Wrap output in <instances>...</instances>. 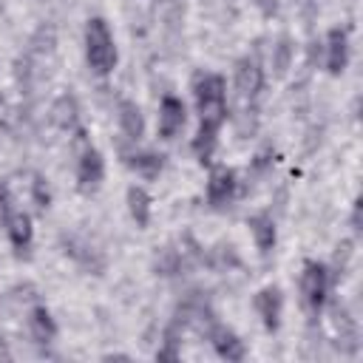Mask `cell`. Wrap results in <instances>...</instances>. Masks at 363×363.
<instances>
[{"mask_svg":"<svg viewBox=\"0 0 363 363\" xmlns=\"http://www.w3.org/2000/svg\"><path fill=\"white\" fill-rule=\"evenodd\" d=\"M193 102L199 111V125L218 128L227 122V79L216 71H199L190 82Z\"/></svg>","mask_w":363,"mask_h":363,"instance_id":"cell-1","label":"cell"},{"mask_svg":"<svg viewBox=\"0 0 363 363\" xmlns=\"http://www.w3.org/2000/svg\"><path fill=\"white\" fill-rule=\"evenodd\" d=\"M82 45H85V62L96 77L113 74V68L119 62V48H116V40H113L105 17H88L85 20Z\"/></svg>","mask_w":363,"mask_h":363,"instance_id":"cell-2","label":"cell"},{"mask_svg":"<svg viewBox=\"0 0 363 363\" xmlns=\"http://www.w3.org/2000/svg\"><path fill=\"white\" fill-rule=\"evenodd\" d=\"M298 286H301L303 309L312 318H320V312L329 303V292H332V269L323 261H318V258H306L303 267H301Z\"/></svg>","mask_w":363,"mask_h":363,"instance_id":"cell-3","label":"cell"},{"mask_svg":"<svg viewBox=\"0 0 363 363\" xmlns=\"http://www.w3.org/2000/svg\"><path fill=\"white\" fill-rule=\"evenodd\" d=\"M238 173L230 164H210L207 170V204L210 210H227L238 199Z\"/></svg>","mask_w":363,"mask_h":363,"instance_id":"cell-4","label":"cell"},{"mask_svg":"<svg viewBox=\"0 0 363 363\" xmlns=\"http://www.w3.org/2000/svg\"><path fill=\"white\" fill-rule=\"evenodd\" d=\"M105 182V156L99 147H94L91 142L79 150V159H77V187L91 196L102 187Z\"/></svg>","mask_w":363,"mask_h":363,"instance_id":"cell-5","label":"cell"},{"mask_svg":"<svg viewBox=\"0 0 363 363\" xmlns=\"http://www.w3.org/2000/svg\"><path fill=\"white\" fill-rule=\"evenodd\" d=\"M233 88L244 102H255L264 91V68L255 57H241L235 60L233 68Z\"/></svg>","mask_w":363,"mask_h":363,"instance_id":"cell-6","label":"cell"},{"mask_svg":"<svg viewBox=\"0 0 363 363\" xmlns=\"http://www.w3.org/2000/svg\"><path fill=\"white\" fill-rule=\"evenodd\" d=\"M252 309L261 318V326L267 332H278L281 329V318H284V292H281V286H275V284L261 286L252 295Z\"/></svg>","mask_w":363,"mask_h":363,"instance_id":"cell-7","label":"cell"},{"mask_svg":"<svg viewBox=\"0 0 363 363\" xmlns=\"http://www.w3.org/2000/svg\"><path fill=\"white\" fill-rule=\"evenodd\" d=\"M349 65V31L343 26H332L323 43V68L332 77H340Z\"/></svg>","mask_w":363,"mask_h":363,"instance_id":"cell-8","label":"cell"},{"mask_svg":"<svg viewBox=\"0 0 363 363\" xmlns=\"http://www.w3.org/2000/svg\"><path fill=\"white\" fill-rule=\"evenodd\" d=\"M184 125H187V105L179 96L164 94L159 102V136L170 142L184 130Z\"/></svg>","mask_w":363,"mask_h":363,"instance_id":"cell-9","label":"cell"},{"mask_svg":"<svg viewBox=\"0 0 363 363\" xmlns=\"http://www.w3.org/2000/svg\"><path fill=\"white\" fill-rule=\"evenodd\" d=\"M6 235H9V244L14 250L17 258H28L31 255V247H34V221L26 210H14L11 218L6 221Z\"/></svg>","mask_w":363,"mask_h":363,"instance_id":"cell-10","label":"cell"},{"mask_svg":"<svg viewBox=\"0 0 363 363\" xmlns=\"http://www.w3.org/2000/svg\"><path fill=\"white\" fill-rule=\"evenodd\" d=\"M122 162L128 170H133L139 179H159L162 170H164V153H156V150H122Z\"/></svg>","mask_w":363,"mask_h":363,"instance_id":"cell-11","label":"cell"},{"mask_svg":"<svg viewBox=\"0 0 363 363\" xmlns=\"http://www.w3.org/2000/svg\"><path fill=\"white\" fill-rule=\"evenodd\" d=\"M210 343L216 349V354L227 363H241L247 357V343L241 340V335H235L230 326H213L210 329Z\"/></svg>","mask_w":363,"mask_h":363,"instance_id":"cell-12","label":"cell"},{"mask_svg":"<svg viewBox=\"0 0 363 363\" xmlns=\"http://www.w3.org/2000/svg\"><path fill=\"white\" fill-rule=\"evenodd\" d=\"M247 227H250V235H252V244L261 255H269L278 244V227H275V218L269 213H252L247 218Z\"/></svg>","mask_w":363,"mask_h":363,"instance_id":"cell-13","label":"cell"},{"mask_svg":"<svg viewBox=\"0 0 363 363\" xmlns=\"http://www.w3.org/2000/svg\"><path fill=\"white\" fill-rule=\"evenodd\" d=\"M116 122L128 142H139L145 136V113L133 99H119L116 105Z\"/></svg>","mask_w":363,"mask_h":363,"instance_id":"cell-14","label":"cell"},{"mask_svg":"<svg viewBox=\"0 0 363 363\" xmlns=\"http://www.w3.org/2000/svg\"><path fill=\"white\" fill-rule=\"evenodd\" d=\"M125 204H128V213H130L133 224L139 230H147L150 216H153V196L142 184H130L128 193H125Z\"/></svg>","mask_w":363,"mask_h":363,"instance_id":"cell-15","label":"cell"},{"mask_svg":"<svg viewBox=\"0 0 363 363\" xmlns=\"http://www.w3.org/2000/svg\"><path fill=\"white\" fill-rule=\"evenodd\" d=\"M51 122L60 130H68V133L79 130V102H77L74 94H62V96L54 99V105H51Z\"/></svg>","mask_w":363,"mask_h":363,"instance_id":"cell-16","label":"cell"},{"mask_svg":"<svg viewBox=\"0 0 363 363\" xmlns=\"http://www.w3.org/2000/svg\"><path fill=\"white\" fill-rule=\"evenodd\" d=\"M28 332L37 343H51L57 337V320L51 315V309L45 303H37L31 312H28Z\"/></svg>","mask_w":363,"mask_h":363,"instance_id":"cell-17","label":"cell"},{"mask_svg":"<svg viewBox=\"0 0 363 363\" xmlns=\"http://www.w3.org/2000/svg\"><path fill=\"white\" fill-rule=\"evenodd\" d=\"M190 147H193V156H196L199 164H213V156H216V147H218V128L199 125Z\"/></svg>","mask_w":363,"mask_h":363,"instance_id":"cell-18","label":"cell"},{"mask_svg":"<svg viewBox=\"0 0 363 363\" xmlns=\"http://www.w3.org/2000/svg\"><path fill=\"white\" fill-rule=\"evenodd\" d=\"M31 201H34L37 213H45L51 207V187L43 173H31Z\"/></svg>","mask_w":363,"mask_h":363,"instance_id":"cell-19","label":"cell"},{"mask_svg":"<svg viewBox=\"0 0 363 363\" xmlns=\"http://www.w3.org/2000/svg\"><path fill=\"white\" fill-rule=\"evenodd\" d=\"M289 62H292V40L284 34V37H278V43L272 45V68H275V74L284 77L286 68H289Z\"/></svg>","mask_w":363,"mask_h":363,"instance_id":"cell-20","label":"cell"},{"mask_svg":"<svg viewBox=\"0 0 363 363\" xmlns=\"http://www.w3.org/2000/svg\"><path fill=\"white\" fill-rule=\"evenodd\" d=\"M182 252L179 250H173V247H164V250H159V255H156V275H176L179 269H182Z\"/></svg>","mask_w":363,"mask_h":363,"instance_id":"cell-21","label":"cell"},{"mask_svg":"<svg viewBox=\"0 0 363 363\" xmlns=\"http://www.w3.org/2000/svg\"><path fill=\"white\" fill-rule=\"evenodd\" d=\"M14 213V196H11V187L6 179H0V224L6 227V221L11 218Z\"/></svg>","mask_w":363,"mask_h":363,"instance_id":"cell-22","label":"cell"},{"mask_svg":"<svg viewBox=\"0 0 363 363\" xmlns=\"http://www.w3.org/2000/svg\"><path fill=\"white\" fill-rule=\"evenodd\" d=\"M352 230L360 233V199H354V207H352Z\"/></svg>","mask_w":363,"mask_h":363,"instance_id":"cell-23","label":"cell"},{"mask_svg":"<svg viewBox=\"0 0 363 363\" xmlns=\"http://www.w3.org/2000/svg\"><path fill=\"white\" fill-rule=\"evenodd\" d=\"M255 3H258V9L264 14H275L278 11V0H255Z\"/></svg>","mask_w":363,"mask_h":363,"instance_id":"cell-24","label":"cell"}]
</instances>
